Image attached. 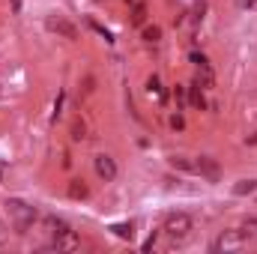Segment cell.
<instances>
[{
	"instance_id": "cell-23",
	"label": "cell",
	"mask_w": 257,
	"mask_h": 254,
	"mask_svg": "<svg viewBox=\"0 0 257 254\" xmlns=\"http://www.w3.org/2000/svg\"><path fill=\"white\" fill-rule=\"evenodd\" d=\"M90 27H93V30H96V33H99V36H105V42H114V39H111V33H108V30H105V27H99V24H96V21H90Z\"/></svg>"
},
{
	"instance_id": "cell-26",
	"label": "cell",
	"mask_w": 257,
	"mask_h": 254,
	"mask_svg": "<svg viewBox=\"0 0 257 254\" xmlns=\"http://www.w3.org/2000/svg\"><path fill=\"white\" fill-rule=\"evenodd\" d=\"M239 6H242V9H245V6L251 9V6H254V0H239Z\"/></svg>"
},
{
	"instance_id": "cell-9",
	"label": "cell",
	"mask_w": 257,
	"mask_h": 254,
	"mask_svg": "<svg viewBox=\"0 0 257 254\" xmlns=\"http://www.w3.org/2000/svg\"><path fill=\"white\" fill-rule=\"evenodd\" d=\"M194 84H197V87H203V90H209V87L215 84V75H212V69H209V66H197Z\"/></svg>"
},
{
	"instance_id": "cell-16",
	"label": "cell",
	"mask_w": 257,
	"mask_h": 254,
	"mask_svg": "<svg viewBox=\"0 0 257 254\" xmlns=\"http://www.w3.org/2000/svg\"><path fill=\"white\" fill-rule=\"evenodd\" d=\"M162 39V27H156V24H150V27H144V42H150V45H156Z\"/></svg>"
},
{
	"instance_id": "cell-22",
	"label": "cell",
	"mask_w": 257,
	"mask_h": 254,
	"mask_svg": "<svg viewBox=\"0 0 257 254\" xmlns=\"http://www.w3.org/2000/svg\"><path fill=\"white\" fill-rule=\"evenodd\" d=\"M203 12H206V3L197 0V3H194V21H203Z\"/></svg>"
},
{
	"instance_id": "cell-21",
	"label": "cell",
	"mask_w": 257,
	"mask_h": 254,
	"mask_svg": "<svg viewBox=\"0 0 257 254\" xmlns=\"http://www.w3.org/2000/svg\"><path fill=\"white\" fill-rule=\"evenodd\" d=\"M194 66H209V60H206V54H200V51H192V57H189Z\"/></svg>"
},
{
	"instance_id": "cell-24",
	"label": "cell",
	"mask_w": 257,
	"mask_h": 254,
	"mask_svg": "<svg viewBox=\"0 0 257 254\" xmlns=\"http://www.w3.org/2000/svg\"><path fill=\"white\" fill-rule=\"evenodd\" d=\"M60 111H63V93H60V96H57V102H54V120L60 117Z\"/></svg>"
},
{
	"instance_id": "cell-13",
	"label": "cell",
	"mask_w": 257,
	"mask_h": 254,
	"mask_svg": "<svg viewBox=\"0 0 257 254\" xmlns=\"http://www.w3.org/2000/svg\"><path fill=\"white\" fill-rule=\"evenodd\" d=\"M128 21H132V27H141V24L147 21V3H135V6H132V18H128Z\"/></svg>"
},
{
	"instance_id": "cell-7",
	"label": "cell",
	"mask_w": 257,
	"mask_h": 254,
	"mask_svg": "<svg viewBox=\"0 0 257 254\" xmlns=\"http://www.w3.org/2000/svg\"><path fill=\"white\" fill-rule=\"evenodd\" d=\"M54 248L57 251H78L81 248V236L75 230H63L60 236H54Z\"/></svg>"
},
{
	"instance_id": "cell-2",
	"label": "cell",
	"mask_w": 257,
	"mask_h": 254,
	"mask_svg": "<svg viewBox=\"0 0 257 254\" xmlns=\"http://www.w3.org/2000/svg\"><path fill=\"white\" fill-rule=\"evenodd\" d=\"M165 233H168L171 242H183V239L192 233V218H189L186 212H174V215H168V221H165Z\"/></svg>"
},
{
	"instance_id": "cell-19",
	"label": "cell",
	"mask_w": 257,
	"mask_h": 254,
	"mask_svg": "<svg viewBox=\"0 0 257 254\" xmlns=\"http://www.w3.org/2000/svg\"><path fill=\"white\" fill-rule=\"evenodd\" d=\"M171 165L180 168V171H194V162H189L186 156H171Z\"/></svg>"
},
{
	"instance_id": "cell-11",
	"label": "cell",
	"mask_w": 257,
	"mask_h": 254,
	"mask_svg": "<svg viewBox=\"0 0 257 254\" xmlns=\"http://www.w3.org/2000/svg\"><path fill=\"white\" fill-rule=\"evenodd\" d=\"M108 230H114V236H120V239H132V236H135V224H132V221H117V224H111Z\"/></svg>"
},
{
	"instance_id": "cell-15",
	"label": "cell",
	"mask_w": 257,
	"mask_h": 254,
	"mask_svg": "<svg viewBox=\"0 0 257 254\" xmlns=\"http://www.w3.org/2000/svg\"><path fill=\"white\" fill-rule=\"evenodd\" d=\"M189 102H192V108H197V111H203V108H206V99H203V93H200V87H197V84L189 87Z\"/></svg>"
},
{
	"instance_id": "cell-18",
	"label": "cell",
	"mask_w": 257,
	"mask_h": 254,
	"mask_svg": "<svg viewBox=\"0 0 257 254\" xmlns=\"http://www.w3.org/2000/svg\"><path fill=\"white\" fill-rule=\"evenodd\" d=\"M174 99H177V111H183V105L189 102V90L177 84V87H174Z\"/></svg>"
},
{
	"instance_id": "cell-3",
	"label": "cell",
	"mask_w": 257,
	"mask_h": 254,
	"mask_svg": "<svg viewBox=\"0 0 257 254\" xmlns=\"http://www.w3.org/2000/svg\"><path fill=\"white\" fill-rule=\"evenodd\" d=\"M245 242H248L245 230H224V233L212 242V248H215V251L230 254V251H242V248H245Z\"/></svg>"
},
{
	"instance_id": "cell-14",
	"label": "cell",
	"mask_w": 257,
	"mask_h": 254,
	"mask_svg": "<svg viewBox=\"0 0 257 254\" xmlns=\"http://www.w3.org/2000/svg\"><path fill=\"white\" fill-rule=\"evenodd\" d=\"M251 191H257V180H239V183L233 186V194H236V197H245V194H251Z\"/></svg>"
},
{
	"instance_id": "cell-6",
	"label": "cell",
	"mask_w": 257,
	"mask_h": 254,
	"mask_svg": "<svg viewBox=\"0 0 257 254\" xmlns=\"http://www.w3.org/2000/svg\"><path fill=\"white\" fill-rule=\"evenodd\" d=\"M93 168H96V174H99V180H105V183H111V180H117V162H114L111 156H105V153H99V156L93 159Z\"/></svg>"
},
{
	"instance_id": "cell-12",
	"label": "cell",
	"mask_w": 257,
	"mask_h": 254,
	"mask_svg": "<svg viewBox=\"0 0 257 254\" xmlns=\"http://www.w3.org/2000/svg\"><path fill=\"white\" fill-rule=\"evenodd\" d=\"M69 197H72V200H84V197H87V183H84V180H69Z\"/></svg>"
},
{
	"instance_id": "cell-27",
	"label": "cell",
	"mask_w": 257,
	"mask_h": 254,
	"mask_svg": "<svg viewBox=\"0 0 257 254\" xmlns=\"http://www.w3.org/2000/svg\"><path fill=\"white\" fill-rule=\"evenodd\" d=\"M248 144H257V132L251 135V138H248Z\"/></svg>"
},
{
	"instance_id": "cell-1",
	"label": "cell",
	"mask_w": 257,
	"mask_h": 254,
	"mask_svg": "<svg viewBox=\"0 0 257 254\" xmlns=\"http://www.w3.org/2000/svg\"><path fill=\"white\" fill-rule=\"evenodd\" d=\"M3 206H6V215L12 218V224L18 227V233H24L27 227H33V221L39 218L36 206H30V203H27V200H21V197H9Z\"/></svg>"
},
{
	"instance_id": "cell-10",
	"label": "cell",
	"mask_w": 257,
	"mask_h": 254,
	"mask_svg": "<svg viewBox=\"0 0 257 254\" xmlns=\"http://www.w3.org/2000/svg\"><path fill=\"white\" fill-rule=\"evenodd\" d=\"M42 221H45V230H48L51 236H60L63 230H69V224H66L63 218H57V215H45Z\"/></svg>"
},
{
	"instance_id": "cell-17",
	"label": "cell",
	"mask_w": 257,
	"mask_h": 254,
	"mask_svg": "<svg viewBox=\"0 0 257 254\" xmlns=\"http://www.w3.org/2000/svg\"><path fill=\"white\" fill-rule=\"evenodd\" d=\"M72 138L75 141H84L87 138V123L84 120H72Z\"/></svg>"
},
{
	"instance_id": "cell-8",
	"label": "cell",
	"mask_w": 257,
	"mask_h": 254,
	"mask_svg": "<svg viewBox=\"0 0 257 254\" xmlns=\"http://www.w3.org/2000/svg\"><path fill=\"white\" fill-rule=\"evenodd\" d=\"M147 96H150V99H156V105H165V102H168V90L162 87L159 75L147 78Z\"/></svg>"
},
{
	"instance_id": "cell-25",
	"label": "cell",
	"mask_w": 257,
	"mask_h": 254,
	"mask_svg": "<svg viewBox=\"0 0 257 254\" xmlns=\"http://www.w3.org/2000/svg\"><path fill=\"white\" fill-rule=\"evenodd\" d=\"M245 230H257V218H248L245 221Z\"/></svg>"
},
{
	"instance_id": "cell-5",
	"label": "cell",
	"mask_w": 257,
	"mask_h": 254,
	"mask_svg": "<svg viewBox=\"0 0 257 254\" xmlns=\"http://www.w3.org/2000/svg\"><path fill=\"white\" fill-rule=\"evenodd\" d=\"M194 174H200L206 183H218V180H221V168H218V162L209 159V156H200V159L194 162Z\"/></svg>"
},
{
	"instance_id": "cell-28",
	"label": "cell",
	"mask_w": 257,
	"mask_h": 254,
	"mask_svg": "<svg viewBox=\"0 0 257 254\" xmlns=\"http://www.w3.org/2000/svg\"><path fill=\"white\" fill-rule=\"evenodd\" d=\"M126 3H135V0H126Z\"/></svg>"
},
{
	"instance_id": "cell-4",
	"label": "cell",
	"mask_w": 257,
	"mask_h": 254,
	"mask_svg": "<svg viewBox=\"0 0 257 254\" xmlns=\"http://www.w3.org/2000/svg\"><path fill=\"white\" fill-rule=\"evenodd\" d=\"M45 27H48L51 33H57V36L69 39V42L78 39V27H75L72 21H66L63 15H48V18H45Z\"/></svg>"
},
{
	"instance_id": "cell-20",
	"label": "cell",
	"mask_w": 257,
	"mask_h": 254,
	"mask_svg": "<svg viewBox=\"0 0 257 254\" xmlns=\"http://www.w3.org/2000/svg\"><path fill=\"white\" fill-rule=\"evenodd\" d=\"M171 129H174V132H183V129H186V117H183L180 111L171 117Z\"/></svg>"
}]
</instances>
